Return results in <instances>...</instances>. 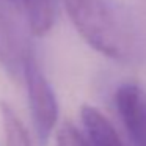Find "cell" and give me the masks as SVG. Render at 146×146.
<instances>
[{"instance_id":"2","label":"cell","mask_w":146,"mask_h":146,"mask_svg":"<svg viewBox=\"0 0 146 146\" xmlns=\"http://www.w3.org/2000/svg\"><path fill=\"white\" fill-rule=\"evenodd\" d=\"M22 79L27 86L29 105L36 135L39 143L46 146L58 119V102L50 83L39 68L35 54L27 58L22 71Z\"/></svg>"},{"instance_id":"8","label":"cell","mask_w":146,"mask_h":146,"mask_svg":"<svg viewBox=\"0 0 146 146\" xmlns=\"http://www.w3.org/2000/svg\"><path fill=\"white\" fill-rule=\"evenodd\" d=\"M57 146H88V143L83 132H80L71 123H66L58 132Z\"/></svg>"},{"instance_id":"3","label":"cell","mask_w":146,"mask_h":146,"mask_svg":"<svg viewBox=\"0 0 146 146\" xmlns=\"http://www.w3.org/2000/svg\"><path fill=\"white\" fill-rule=\"evenodd\" d=\"M33 54L16 0H0V64L13 77H22L24 64Z\"/></svg>"},{"instance_id":"6","label":"cell","mask_w":146,"mask_h":146,"mask_svg":"<svg viewBox=\"0 0 146 146\" xmlns=\"http://www.w3.org/2000/svg\"><path fill=\"white\" fill-rule=\"evenodd\" d=\"M25 21L35 36H44L57 21L58 0H21Z\"/></svg>"},{"instance_id":"7","label":"cell","mask_w":146,"mask_h":146,"mask_svg":"<svg viewBox=\"0 0 146 146\" xmlns=\"http://www.w3.org/2000/svg\"><path fill=\"white\" fill-rule=\"evenodd\" d=\"M0 115H2V124H3L5 146H32L25 126L10 105L2 102Z\"/></svg>"},{"instance_id":"5","label":"cell","mask_w":146,"mask_h":146,"mask_svg":"<svg viewBox=\"0 0 146 146\" xmlns=\"http://www.w3.org/2000/svg\"><path fill=\"white\" fill-rule=\"evenodd\" d=\"M83 135L88 146H124L113 124L91 105L82 107Z\"/></svg>"},{"instance_id":"1","label":"cell","mask_w":146,"mask_h":146,"mask_svg":"<svg viewBox=\"0 0 146 146\" xmlns=\"http://www.w3.org/2000/svg\"><path fill=\"white\" fill-rule=\"evenodd\" d=\"M79 35L94 50L121 63L146 58V33L129 10L113 0H64Z\"/></svg>"},{"instance_id":"4","label":"cell","mask_w":146,"mask_h":146,"mask_svg":"<svg viewBox=\"0 0 146 146\" xmlns=\"http://www.w3.org/2000/svg\"><path fill=\"white\" fill-rule=\"evenodd\" d=\"M115 105L132 146H146V93L137 83H123Z\"/></svg>"}]
</instances>
